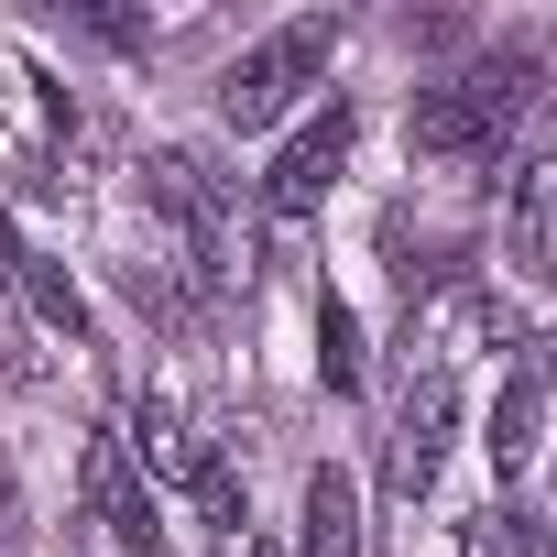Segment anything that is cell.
Returning a JSON list of instances; mask_svg holds the SVG:
<instances>
[{
    "label": "cell",
    "mask_w": 557,
    "mask_h": 557,
    "mask_svg": "<svg viewBox=\"0 0 557 557\" xmlns=\"http://www.w3.org/2000/svg\"><path fill=\"white\" fill-rule=\"evenodd\" d=\"M88 513H99L132 557H153V546H164L153 492H143V470H132V448H121V437H99V448H88Z\"/></svg>",
    "instance_id": "cell-6"
},
{
    "label": "cell",
    "mask_w": 557,
    "mask_h": 557,
    "mask_svg": "<svg viewBox=\"0 0 557 557\" xmlns=\"http://www.w3.org/2000/svg\"><path fill=\"white\" fill-rule=\"evenodd\" d=\"M318 372H329V394H361V329H350V307H318Z\"/></svg>",
    "instance_id": "cell-12"
},
{
    "label": "cell",
    "mask_w": 557,
    "mask_h": 557,
    "mask_svg": "<svg viewBox=\"0 0 557 557\" xmlns=\"http://www.w3.org/2000/svg\"><path fill=\"white\" fill-rule=\"evenodd\" d=\"M459 557H546V535H535V513L492 503V513H470V524H459Z\"/></svg>",
    "instance_id": "cell-11"
},
{
    "label": "cell",
    "mask_w": 557,
    "mask_h": 557,
    "mask_svg": "<svg viewBox=\"0 0 557 557\" xmlns=\"http://www.w3.org/2000/svg\"><path fill=\"white\" fill-rule=\"evenodd\" d=\"M481 448H492V470L513 481L535 448H546V350H524L513 361V383L492 394V426H481Z\"/></svg>",
    "instance_id": "cell-7"
},
{
    "label": "cell",
    "mask_w": 557,
    "mask_h": 557,
    "mask_svg": "<svg viewBox=\"0 0 557 557\" xmlns=\"http://www.w3.org/2000/svg\"><path fill=\"white\" fill-rule=\"evenodd\" d=\"M0 285H23V251H12V219H0Z\"/></svg>",
    "instance_id": "cell-14"
},
{
    "label": "cell",
    "mask_w": 557,
    "mask_h": 557,
    "mask_svg": "<svg viewBox=\"0 0 557 557\" xmlns=\"http://www.w3.org/2000/svg\"><path fill=\"white\" fill-rule=\"evenodd\" d=\"M296 557H361V481H350V470H307Z\"/></svg>",
    "instance_id": "cell-9"
},
{
    "label": "cell",
    "mask_w": 557,
    "mask_h": 557,
    "mask_svg": "<svg viewBox=\"0 0 557 557\" xmlns=\"http://www.w3.org/2000/svg\"><path fill=\"white\" fill-rule=\"evenodd\" d=\"M121 448H132V470H153V481H175V492H197V481H208V459H219V448H197V426H186L164 394H143V405H132V437H121Z\"/></svg>",
    "instance_id": "cell-8"
},
{
    "label": "cell",
    "mask_w": 557,
    "mask_h": 557,
    "mask_svg": "<svg viewBox=\"0 0 557 557\" xmlns=\"http://www.w3.org/2000/svg\"><path fill=\"white\" fill-rule=\"evenodd\" d=\"M448 426H459V383H448V361H437V372H416V383H405V405H394V437H383V492H394V503H416V492L437 481V459H448Z\"/></svg>",
    "instance_id": "cell-3"
},
{
    "label": "cell",
    "mask_w": 557,
    "mask_h": 557,
    "mask_svg": "<svg viewBox=\"0 0 557 557\" xmlns=\"http://www.w3.org/2000/svg\"><path fill=\"white\" fill-rule=\"evenodd\" d=\"M350 132H361V121H350V99H329V110H318V121H307L285 153H273V175H262V208L285 219V230H296V219H307V208L339 186V164H350Z\"/></svg>",
    "instance_id": "cell-4"
},
{
    "label": "cell",
    "mask_w": 557,
    "mask_h": 557,
    "mask_svg": "<svg viewBox=\"0 0 557 557\" xmlns=\"http://www.w3.org/2000/svg\"><path fill=\"white\" fill-rule=\"evenodd\" d=\"M23 307H34V329H45V339H66V350L88 339V296L66 285V262H23Z\"/></svg>",
    "instance_id": "cell-10"
},
{
    "label": "cell",
    "mask_w": 557,
    "mask_h": 557,
    "mask_svg": "<svg viewBox=\"0 0 557 557\" xmlns=\"http://www.w3.org/2000/svg\"><path fill=\"white\" fill-rule=\"evenodd\" d=\"M219 557H285L273 535H219Z\"/></svg>",
    "instance_id": "cell-13"
},
{
    "label": "cell",
    "mask_w": 557,
    "mask_h": 557,
    "mask_svg": "<svg viewBox=\"0 0 557 557\" xmlns=\"http://www.w3.org/2000/svg\"><path fill=\"white\" fill-rule=\"evenodd\" d=\"M329 55H339V12H296V23H273L230 77H219V121L230 132H273L318 77H329Z\"/></svg>",
    "instance_id": "cell-2"
},
{
    "label": "cell",
    "mask_w": 557,
    "mask_h": 557,
    "mask_svg": "<svg viewBox=\"0 0 557 557\" xmlns=\"http://www.w3.org/2000/svg\"><path fill=\"white\" fill-rule=\"evenodd\" d=\"M503 262L524 285H557V153H524L513 164V197H503Z\"/></svg>",
    "instance_id": "cell-5"
},
{
    "label": "cell",
    "mask_w": 557,
    "mask_h": 557,
    "mask_svg": "<svg viewBox=\"0 0 557 557\" xmlns=\"http://www.w3.org/2000/svg\"><path fill=\"white\" fill-rule=\"evenodd\" d=\"M524 99H535V66H524V55L470 66V77H437V88H416L405 143H416L426 164H481V153H503V132L524 121Z\"/></svg>",
    "instance_id": "cell-1"
}]
</instances>
